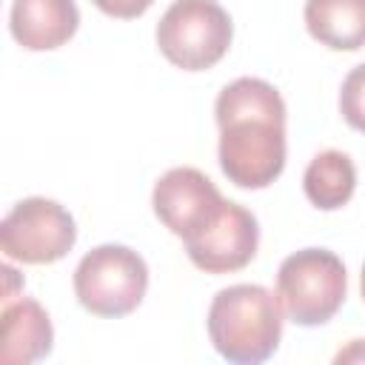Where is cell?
Wrapping results in <instances>:
<instances>
[{
    "mask_svg": "<svg viewBox=\"0 0 365 365\" xmlns=\"http://www.w3.org/2000/svg\"><path fill=\"white\" fill-rule=\"evenodd\" d=\"M345 291V265L325 248H302L285 257L277 271V299L282 311L305 328L328 322L342 308Z\"/></svg>",
    "mask_w": 365,
    "mask_h": 365,
    "instance_id": "2",
    "label": "cell"
},
{
    "mask_svg": "<svg viewBox=\"0 0 365 365\" xmlns=\"http://www.w3.org/2000/svg\"><path fill=\"white\" fill-rule=\"evenodd\" d=\"M259 245L257 217L240 202L225 200L217 220L185 242L188 259L205 274H231L245 268Z\"/></svg>",
    "mask_w": 365,
    "mask_h": 365,
    "instance_id": "8",
    "label": "cell"
},
{
    "mask_svg": "<svg viewBox=\"0 0 365 365\" xmlns=\"http://www.w3.org/2000/svg\"><path fill=\"white\" fill-rule=\"evenodd\" d=\"M0 359L6 365H29L51 354V319L37 299H17L3 305L0 319Z\"/></svg>",
    "mask_w": 365,
    "mask_h": 365,
    "instance_id": "10",
    "label": "cell"
},
{
    "mask_svg": "<svg viewBox=\"0 0 365 365\" xmlns=\"http://www.w3.org/2000/svg\"><path fill=\"white\" fill-rule=\"evenodd\" d=\"M220 168L240 188H265L285 168V123L234 117L220 125Z\"/></svg>",
    "mask_w": 365,
    "mask_h": 365,
    "instance_id": "5",
    "label": "cell"
},
{
    "mask_svg": "<svg viewBox=\"0 0 365 365\" xmlns=\"http://www.w3.org/2000/svg\"><path fill=\"white\" fill-rule=\"evenodd\" d=\"M222 194L217 185L197 168H171L165 171L151 194L157 220L182 242L202 234L222 208Z\"/></svg>",
    "mask_w": 365,
    "mask_h": 365,
    "instance_id": "7",
    "label": "cell"
},
{
    "mask_svg": "<svg viewBox=\"0 0 365 365\" xmlns=\"http://www.w3.org/2000/svg\"><path fill=\"white\" fill-rule=\"evenodd\" d=\"M77 240L74 217L54 200H20L0 222V248L9 259L48 265L63 259Z\"/></svg>",
    "mask_w": 365,
    "mask_h": 365,
    "instance_id": "6",
    "label": "cell"
},
{
    "mask_svg": "<svg viewBox=\"0 0 365 365\" xmlns=\"http://www.w3.org/2000/svg\"><path fill=\"white\" fill-rule=\"evenodd\" d=\"M302 188H305V197L311 200V205H317L322 211H336L354 197L356 168H354L351 157L342 151H334V148L319 151L302 174Z\"/></svg>",
    "mask_w": 365,
    "mask_h": 365,
    "instance_id": "12",
    "label": "cell"
},
{
    "mask_svg": "<svg viewBox=\"0 0 365 365\" xmlns=\"http://www.w3.org/2000/svg\"><path fill=\"white\" fill-rule=\"evenodd\" d=\"M214 114H217V125L234 117H274L285 123V103L271 83L259 77H240L220 91Z\"/></svg>",
    "mask_w": 365,
    "mask_h": 365,
    "instance_id": "13",
    "label": "cell"
},
{
    "mask_svg": "<svg viewBox=\"0 0 365 365\" xmlns=\"http://www.w3.org/2000/svg\"><path fill=\"white\" fill-rule=\"evenodd\" d=\"M359 288H362V299H365V265H362V274H359Z\"/></svg>",
    "mask_w": 365,
    "mask_h": 365,
    "instance_id": "18",
    "label": "cell"
},
{
    "mask_svg": "<svg viewBox=\"0 0 365 365\" xmlns=\"http://www.w3.org/2000/svg\"><path fill=\"white\" fill-rule=\"evenodd\" d=\"M305 26L334 51L365 46V0H305Z\"/></svg>",
    "mask_w": 365,
    "mask_h": 365,
    "instance_id": "11",
    "label": "cell"
},
{
    "mask_svg": "<svg viewBox=\"0 0 365 365\" xmlns=\"http://www.w3.org/2000/svg\"><path fill=\"white\" fill-rule=\"evenodd\" d=\"M148 288V265L128 245H97L74 268V294L97 317L131 314Z\"/></svg>",
    "mask_w": 365,
    "mask_h": 365,
    "instance_id": "4",
    "label": "cell"
},
{
    "mask_svg": "<svg viewBox=\"0 0 365 365\" xmlns=\"http://www.w3.org/2000/svg\"><path fill=\"white\" fill-rule=\"evenodd\" d=\"M365 351H362V339H354V345L348 351H339L336 354V362H348V359H362Z\"/></svg>",
    "mask_w": 365,
    "mask_h": 365,
    "instance_id": "16",
    "label": "cell"
},
{
    "mask_svg": "<svg viewBox=\"0 0 365 365\" xmlns=\"http://www.w3.org/2000/svg\"><path fill=\"white\" fill-rule=\"evenodd\" d=\"M208 336L228 362H265L282 336V305L262 285L222 288L208 308Z\"/></svg>",
    "mask_w": 365,
    "mask_h": 365,
    "instance_id": "1",
    "label": "cell"
},
{
    "mask_svg": "<svg viewBox=\"0 0 365 365\" xmlns=\"http://www.w3.org/2000/svg\"><path fill=\"white\" fill-rule=\"evenodd\" d=\"M9 26L23 48L48 51L74 37L80 11L74 0H14Z\"/></svg>",
    "mask_w": 365,
    "mask_h": 365,
    "instance_id": "9",
    "label": "cell"
},
{
    "mask_svg": "<svg viewBox=\"0 0 365 365\" xmlns=\"http://www.w3.org/2000/svg\"><path fill=\"white\" fill-rule=\"evenodd\" d=\"M234 37L228 11L217 0H174L157 23L163 57L182 71L217 66Z\"/></svg>",
    "mask_w": 365,
    "mask_h": 365,
    "instance_id": "3",
    "label": "cell"
},
{
    "mask_svg": "<svg viewBox=\"0 0 365 365\" xmlns=\"http://www.w3.org/2000/svg\"><path fill=\"white\" fill-rule=\"evenodd\" d=\"M103 14L108 17H120V20H134L140 14L148 11V6L154 0H91Z\"/></svg>",
    "mask_w": 365,
    "mask_h": 365,
    "instance_id": "15",
    "label": "cell"
},
{
    "mask_svg": "<svg viewBox=\"0 0 365 365\" xmlns=\"http://www.w3.org/2000/svg\"><path fill=\"white\" fill-rule=\"evenodd\" d=\"M339 111H342V117L351 128L365 134V63L351 68L348 77L342 80Z\"/></svg>",
    "mask_w": 365,
    "mask_h": 365,
    "instance_id": "14",
    "label": "cell"
},
{
    "mask_svg": "<svg viewBox=\"0 0 365 365\" xmlns=\"http://www.w3.org/2000/svg\"><path fill=\"white\" fill-rule=\"evenodd\" d=\"M3 277H6V279H9V282H11V279H17V271H14V268H11V265H3ZM3 299H6V302H9V299H11V285H9V288H6V297H3Z\"/></svg>",
    "mask_w": 365,
    "mask_h": 365,
    "instance_id": "17",
    "label": "cell"
}]
</instances>
